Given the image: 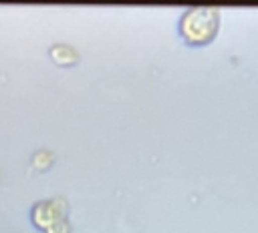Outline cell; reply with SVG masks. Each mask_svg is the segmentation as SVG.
I'll return each instance as SVG.
<instances>
[{"label": "cell", "instance_id": "1", "mask_svg": "<svg viewBox=\"0 0 258 233\" xmlns=\"http://www.w3.org/2000/svg\"><path fill=\"white\" fill-rule=\"evenodd\" d=\"M220 14L216 8L210 6H196L187 8L179 18V32L189 44H204L210 42L218 30Z\"/></svg>", "mask_w": 258, "mask_h": 233}]
</instances>
